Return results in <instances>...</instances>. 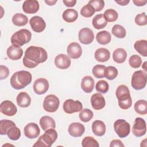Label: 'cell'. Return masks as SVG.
<instances>
[{"label":"cell","mask_w":147,"mask_h":147,"mask_svg":"<svg viewBox=\"0 0 147 147\" xmlns=\"http://www.w3.org/2000/svg\"><path fill=\"white\" fill-rule=\"evenodd\" d=\"M54 63L56 67L61 69H67L71 65V59L65 54H59L55 59Z\"/></svg>","instance_id":"2e32d148"},{"label":"cell","mask_w":147,"mask_h":147,"mask_svg":"<svg viewBox=\"0 0 147 147\" xmlns=\"http://www.w3.org/2000/svg\"><path fill=\"white\" fill-rule=\"evenodd\" d=\"M115 2H117L118 4H119L121 6H126L127 5L129 2V0H122V1H115Z\"/></svg>","instance_id":"816d5d0a"},{"label":"cell","mask_w":147,"mask_h":147,"mask_svg":"<svg viewBox=\"0 0 147 147\" xmlns=\"http://www.w3.org/2000/svg\"><path fill=\"white\" fill-rule=\"evenodd\" d=\"M95 12V9L90 4L84 5L80 10L81 15L86 18L91 17Z\"/></svg>","instance_id":"ab89813d"},{"label":"cell","mask_w":147,"mask_h":147,"mask_svg":"<svg viewBox=\"0 0 147 147\" xmlns=\"http://www.w3.org/2000/svg\"><path fill=\"white\" fill-rule=\"evenodd\" d=\"M96 90L102 94H106L109 88V84L104 80L98 81L95 86Z\"/></svg>","instance_id":"b9f144b4"},{"label":"cell","mask_w":147,"mask_h":147,"mask_svg":"<svg viewBox=\"0 0 147 147\" xmlns=\"http://www.w3.org/2000/svg\"><path fill=\"white\" fill-rule=\"evenodd\" d=\"M79 41L83 44H91L94 38L92 30L88 28H84L80 30L78 34Z\"/></svg>","instance_id":"8fae6325"},{"label":"cell","mask_w":147,"mask_h":147,"mask_svg":"<svg viewBox=\"0 0 147 147\" xmlns=\"http://www.w3.org/2000/svg\"><path fill=\"white\" fill-rule=\"evenodd\" d=\"M60 101L59 98L53 94L47 95L43 102L44 109L49 113H54L59 108Z\"/></svg>","instance_id":"ba28073f"},{"label":"cell","mask_w":147,"mask_h":147,"mask_svg":"<svg viewBox=\"0 0 147 147\" xmlns=\"http://www.w3.org/2000/svg\"><path fill=\"white\" fill-rule=\"evenodd\" d=\"M29 24L33 30L37 33H41L46 28L45 21L40 16H36L32 17L29 21Z\"/></svg>","instance_id":"4fadbf2b"},{"label":"cell","mask_w":147,"mask_h":147,"mask_svg":"<svg viewBox=\"0 0 147 147\" xmlns=\"http://www.w3.org/2000/svg\"><path fill=\"white\" fill-rule=\"evenodd\" d=\"M135 23L139 26L146 25L147 24V17L145 13H142L137 14L134 19Z\"/></svg>","instance_id":"f6af8a7d"},{"label":"cell","mask_w":147,"mask_h":147,"mask_svg":"<svg viewBox=\"0 0 147 147\" xmlns=\"http://www.w3.org/2000/svg\"><path fill=\"white\" fill-rule=\"evenodd\" d=\"M45 2L49 6H53L54 5L56 2L57 1H55V0H52V1H49V0H45Z\"/></svg>","instance_id":"f5cc1de1"},{"label":"cell","mask_w":147,"mask_h":147,"mask_svg":"<svg viewBox=\"0 0 147 147\" xmlns=\"http://www.w3.org/2000/svg\"><path fill=\"white\" fill-rule=\"evenodd\" d=\"M110 146L111 147H123L124 144L122 143V142L119 140H113L111 141Z\"/></svg>","instance_id":"c3c4849f"},{"label":"cell","mask_w":147,"mask_h":147,"mask_svg":"<svg viewBox=\"0 0 147 147\" xmlns=\"http://www.w3.org/2000/svg\"><path fill=\"white\" fill-rule=\"evenodd\" d=\"M94 80L90 76H85L82 79L81 87L86 93H90L94 87Z\"/></svg>","instance_id":"7402d4cb"},{"label":"cell","mask_w":147,"mask_h":147,"mask_svg":"<svg viewBox=\"0 0 147 147\" xmlns=\"http://www.w3.org/2000/svg\"><path fill=\"white\" fill-rule=\"evenodd\" d=\"M146 131V125L145 120L140 117L136 118L132 129L133 134L136 137H140L145 135Z\"/></svg>","instance_id":"30bf717a"},{"label":"cell","mask_w":147,"mask_h":147,"mask_svg":"<svg viewBox=\"0 0 147 147\" xmlns=\"http://www.w3.org/2000/svg\"><path fill=\"white\" fill-rule=\"evenodd\" d=\"M93 112L88 109H82L80 111L79 115L80 119L84 122H89L93 118Z\"/></svg>","instance_id":"f35d334b"},{"label":"cell","mask_w":147,"mask_h":147,"mask_svg":"<svg viewBox=\"0 0 147 147\" xmlns=\"http://www.w3.org/2000/svg\"><path fill=\"white\" fill-rule=\"evenodd\" d=\"M47 58V52L43 48L30 46L26 49L22 62L25 67L33 68L38 64L45 62Z\"/></svg>","instance_id":"6da1fadb"},{"label":"cell","mask_w":147,"mask_h":147,"mask_svg":"<svg viewBox=\"0 0 147 147\" xmlns=\"http://www.w3.org/2000/svg\"><path fill=\"white\" fill-rule=\"evenodd\" d=\"M91 104L92 108L99 110L103 109L106 105V101L103 96L100 93H95L91 97Z\"/></svg>","instance_id":"ac0fdd59"},{"label":"cell","mask_w":147,"mask_h":147,"mask_svg":"<svg viewBox=\"0 0 147 147\" xmlns=\"http://www.w3.org/2000/svg\"><path fill=\"white\" fill-rule=\"evenodd\" d=\"M39 123L41 129L44 131L49 129H55L56 127L55 120L48 115L42 117L40 119Z\"/></svg>","instance_id":"d4e9b609"},{"label":"cell","mask_w":147,"mask_h":147,"mask_svg":"<svg viewBox=\"0 0 147 147\" xmlns=\"http://www.w3.org/2000/svg\"><path fill=\"white\" fill-rule=\"evenodd\" d=\"M114 129L117 134L120 138L127 137L130 132V125L125 120L117 119L114 123Z\"/></svg>","instance_id":"52a82bcc"},{"label":"cell","mask_w":147,"mask_h":147,"mask_svg":"<svg viewBox=\"0 0 147 147\" xmlns=\"http://www.w3.org/2000/svg\"><path fill=\"white\" fill-rule=\"evenodd\" d=\"M49 82L45 78H38L33 84V90L36 94L42 95L45 94L49 88Z\"/></svg>","instance_id":"5bb4252c"},{"label":"cell","mask_w":147,"mask_h":147,"mask_svg":"<svg viewBox=\"0 0 147 147\" xmlns=\"http://www.w3.org/2000/svg\"><path fill=\"white\" fill-rule=\"evenodd\" d=\"M88 4L93 6L95 11L102 10L105 6V2L103 0H91L88 2Z\"/></svg>","instance_id":"bcb514c9"},{"label":"cell","mask_w":147,"mask_h":147,"mask_svg":"<svg viewBox=\"0 0 147 147\" xmlns=\"http://www.w3.org/2000/svg\"><path fill=\"white\" fill-rule=\"evenodd\" d=\"M127 53L126 51L121 48L116 49L113 53V58L115 62L121 64L123 63L126 59Z\"/></svg>","instance_id":"83f0119b"},{"label":"cell","mask_w":147,"mask_h":147,"mask_svg":"<svg viewBox=\"0 0 147 147\" xmlns=\"http://www.w3.org/2000/svg\"><path fill=\"white\" fill-rule=\"evenodd\" d=\"M7 57L12 60H17L21 58L23 55V51L20 47L10 45L6 51Z\"/></svg>","instance_id":"44dd1931"},{"label":"cell","mask_w":147,"mask_h":147,"mask_svg":"<svg viewBox=\"0 0 147 147\" xmlns=\"http://www.w3.org/2000/svg\"><path fill=\"white\" fill-rule=\"evenodd\" d=\"M146 73L142 70L135 71L132 75L131 85L132 87L136 90H139L144 88L146 84Z\"/></svg>","instance_id":"8992f818"},{"label":"cell","mask_w":147,"mask_h":147,"mask_svg":"<svg viewBox=\"0 0 147 147\" xmlns=\"http://www.w3.org/2000/svg\"><path fill=\"white\" fill-rule=\"evenodd\" d=\"M136 51L141 55L147 56V41L146 40H140L136 41L134 44Z\"/></svg>","instance_id":"f546056e"},{"label":"cell","mask_w":147,"mask_h":147,"mask_svg":"<svg viewBox=\"0 0 147 147\" xmlns=\"http://www.w3.org/2000/svg\"><path fill=\"white\" fill-rule=\"evenodd\" d=\"M31 103V98L25 92H21L17 96V103L21 107H27Z\"/></svg>","instance_id":"484cf974"},{"label":"cell","mask_w":147,"mask_h":147,"mask_svg":"<svg viewBox=\"0 0 147 147\" xmlns=\"http://www.w3.org/2000/svg\"><path fill=\"white\" fill-rule=\"evenodd\" d=\"M136 112L141 115H145L147 113V102L145 100H139L134 104Z\"/></svg>","instance_id":"d6a6232c"},{"label":"cell","mask_w":147,"mask_h":147,"mask_svg":"<svg viewBox=\"0 0 147 147\" xmlns=\"http://www.w3.org/2000/svg\"><path fill=\"white\" fill-rule=\"evenodd\" d=\"M111 32L115 37L119 38H124L126 34L125 29L122 25L118 24H116L113 26Z\"/></svg>","instance_id":"e575fe53"},{"label":"cell","mask_w":147,"mask_h":147,"mask_svg":"<svg viewBox=\"0 0 147 147\" xmlns=\"http://www.w3.org/2000/svg\"><path fill=\"white\" fill-rule=\"evenodd\" d=\"M103 16L107 22H112L115 21L117 20L118 17V14L114 9H109L104 12Z\"/></svg>","instance_id":"8d00e7d4"},{"label":"cell","mask_w":147,"mask_h":147,"mask_svg":"<svg viewBox=\"0 0 147 147\" xmlns=\"http://www.w3.org/2000/svg\"><path fill=\"white\" fill-rule=\"evenodd\" d=\"M92 130L95 136H102L106 133V125L103 121L95 120L92 124Z\"/></svg>","instance_id":"603a6c76"},{"label":"cell","mask_w":147,"mask_h":147,"mask_svg":"<svg viewBox=\"0 0 147 147\" xmlns=\"http://www.w3.org/2000/svg\"><path fill=\"white\" fill-rule=\"evenodd\" d=\"M32 38L31 32L26 29H22L16 32L11 37L12 45L17 47L23 46L28 43Z\"/></svg>","instance_id":"5b68a950"},{"label":"cell","mask_w":147,"mask_h":147,"mask_svg":"<svg viewBox=\"0 0 147 147\" xmlns=\"http://www.w3.org/2000/svg\"><path fill=\"white\" fill-rule=\"evenodd\" d=\"M63 2L67 7H73L75 5L76 3V0H69V1L63 0Z\"/></svg>","instance_id":"681fc988"},{"label":"cell","mask_w":147,"mask_h":147,"mask_svg":"<svg viewBox=\"0 0 147 147\" xmlns=\"http://www.w3.org/2000/svg\"><path fill=\"white\" fill-rule=\"evenodd\" d=\"M118 73V70L115 67L108 66L104 70V77L109 80H113L117 76Z\"/></svg>","instance_id":"d590c367"},{"label":"cell","mask_w":147,"mask_h":147,"mask_svg":"<svg viewBox=\"0 0 147 147\" xmlns=\"http://www.w3.org/2000/svg\"><path fill=\"white\" fill-rule=\"evenodd\" d=\"M24 131L25 136L30 139L37 138L40 133L38 126L33 122L27 124L25 126Z\"/></svg>","instance_id":"9a60e30c"},{"label":"cell","mask_w":147,"mask_h":147,"mask_svg":"<svg viewBox=\"0 0 147 147\" xmlns=\"http://www.w3.org/2000/svg\"><path fill=\"white\" fill-rule=\"evenodd\" d=\"M133 2L134 3V5L136 6H144L147 1H139V0H133Z\"/></svg>","instance_id":"f907efd6"},{"label":"cell","mask_w":147,"mask_h":147,"mask_svg":"<svg viewBox=\"0 0 147 147\" xmlns=\"http://www.w3.org/2000/svg\"><path fill=\"white\" fill-rule=\"evenodd\" d=\"M95 59L99 62H105L109 60L110 53L107 49L105 48H100L96 49L94 54Z\"/></svg>","instance_id":"cb8c5ba5"},{"label":"cell","mask_w":147,"mask_h":147,"mask_svg":"<svg viewBox=\"0 0 147 147\" xmlns=\"http://www.w3.org/2000/svg\"><path fill=\"white\" fill-rule=\"evenodd\" d=\"M106 67L103 65H95L92 70V74L96 78H103L104 77V70Z\"/></svg>","instance_id":"7bdbcfd3"},{"label":"cell","mask_w":147,"mask_h":147,"mask_svg":"<svg viewBox=\"0 0 147 147\" xmlns=\"http://www.w3.org/2000/svg\"><path fill=\"white\" fill-rule=\"evenodd\" d=\"M67 52L69 57L73 59L79 58L82 54V49L80 45L75 42H71L68 45Z\"/></svg>","instance_id":"e0dca14e"},{"label":"cell","mask_w":147,"mask_h":147,"mask_svg":"<svg viewBox=\"0 0 147 147\" xmlns=\"http://www.w3.org/2000/svg\"><path fill=\"white\" fill-rule=\"evenodd\" d=\"M82 145L83 147H99V145L98 141L92 137H85L82 142Z\"/></svg>","instance_id":"60d3db41"},{"label":"cell","mask_w":147,"mask_h":147,"mask_svg":"<svg viewBox=\"0 0 147 147\" xmlns=\"http://www.w3.org/2000/svg\"><path fill=\"white\" fill-rule=\"evenodd\" d=\"M0 111L6 116H13L17 112L16 105L10 100H4L0 105Z\"/></svg>","instance_id":"7c38bea8"},{"label":"cell","mask_w":147,"mask_h":147,"mask_svg":"<svg viewBox=\"0 0 147 147\" xmlns=\"http://www.w3.org/2000/svg\"><path fill=\"white\" fill-rule=\"evenodd\" d=\"M68 131L71 136L74 137H79L84 133L85 127L81 123L73 122L69 125Z\"/></svg>","instance_id":"d6986e66"},{"label":"cell","mask_w":147,"mask_h":147,"mask_svg":"<svg viewBox=\"0 0 147 147\" xmlns=\"http://www.w3.org/2000/svg\"><path fill=\"white\" fill-rule=\"evenodd\" d=\"M39 3L36 0L25 1L22 5L23 11L28 14H34L39 10Z\"/></svg>","instance_id":"ffe728a7"},{"label":"cell","mask_w":147,"mask_h":147,"mask_svg":"<svg viewBox=\"0 0 147 147\" xmlns=\"http://www.w3.org/2000/svg\"><path fill=\"white\" fill-rule=\"evenodd\" d=\"M57 138V131L54 129H49L41 136L36 142L33 145L34 147H50L56 141Z\"/></svg>","instance_id":"277c9868"},{"label":"cell","mask_w":147,"mask_h":147,"mask_svg":"<svg viewBox=\"0 0 147 147\" xmlns=\"http://www.w3.org/2000/svg\"><path fill=\"white\" fill-rule=\"evenodd\" d=\"M31 74L26 71H20L15 72L10 79L11 87L16 90H20L29 85L32 81Z\"/></svg>","instance_id":"7a4b0ae2"},{"label":"cell","mask_w":147,"mask_h":147,"mask_svg":"<svg viewBox=\"0 0 147 147\" xmlns=\"http://www.w3.org/2000/svg\"><path fill=\"white\" fill-rule=\"evenodd\" d=\"M12 22L16 26H22L28 24V18L22 13H16L12 17Z\"/></svg>","instance_id":"1f68e13d"},{"label":"cell","mask_w":147,"mask_h":147,"mask_svg":"<svg viewBox=\"0 0 147 147\" xmlns=\"http://www.w3.org/2000/svg\"><path fill=\"white\" fill-rule=\"evenodd\" d=\"M142 68L145 71V72L147 71V68H146V61H145L142 65Z\"/></svg>","instance_id":"db71d44e"},{"label":"cell","mask_w":147,"mask_h":147,"mask_svg":"<svg viewBox=\"0 0 147 147\" xmlns=\"http://www.w3.org/2000/svg\"><path fill=\"white\" fill-rule=\"evenodd\" d=\"M130 65L134 68H139L142 64L141 58L137 55H132L129 60Z\"/></svg>","instance_id":"ee69618b"},{"label":"cell","mask_w":147,"mask_h":147,"mask_svg":"<svg viewBox=\"0 0 147 147\" xmlns=\"http://www.w3.org/2000/svg\"><path fill=\"white\" fill-rule=\"evenodd\" d=\"M63 20L67 22H73L78 18V13L73 9H67L64 11L62 15Z\"/></svg>","instance_id":"4316f807"},{"label":"cell","mask_w":147,"mask_h":147,"mask_svg":"<svg viewBox=\"0 0 147 147\" xmlns=\"http://www.w3.org/2000/svg\"><path fill=\"white\" fill-rule=\"evenodd\" d=\"M92 25L96 29L104 28L107 24V22L105 20L103 14H99L96 15L92 19Z\"/></svg>","instance_id":"4dcf8cb0"},{"label":"cell","mask_w":147,"mask_h":147,"mask_svg":"<svg viewBox=\"0 0 147 147\" xmlns=\"http://www.w3.org/2000/svg\"><path fill=\"white\" fill-rule=\"evenodd\" d=\"M7 135L8 137L11 140H17L21 137V131L18 127L15 126H11L7 131Z\"/></svg>","instance_id":"74e56055"},{"label":"cell","mask_w":147,"mask_h":147,"mask_svg":"<svg viewBox=\"0 0 147 147\" xmlns=\"http://www.w3.org/2000/svg\"><path fill=\"white\" fill-rule=\"evenodd\" d=\"M111 34L106 30L99 32L96 34V41L100 44H102V45L107 44L111 41Z\"/></svg>","instance_id":"f1b7e54d"},{"label":"cell","mask_w":147,"mask_h":147,"mask_svg":"<svg viewBox=\"0 0 147 147\" xmlns=\"http://www.w3.org/2000/svg\"><path fill=\"white\" fill-rule=\"evenodd\" d=\"M9 74V70L8 68L5 65H1L0 66V79L3 80L8 76Z\"/></svg>","instance_id":"7dc6e473"},{"label":"cell","mask_w":147,"mask_h":147,"mask_svg":"<svg viewBox=\"0 0 147 147\" xmlns=\"http://www.w3.org/2000/svg\"><path fill=\"white\" fill-rule=\"evenodd\" d=\"M115 95L118 100V105L121 109L126 110L131 107L132 100L129 90L126 85H119L116 90Z\"/></svg>","instance_id":"3957f363"},{"label":"cell","mask_w":147,"mask_h":147,"mask_svg":"<svg viewBox=\"0 0 147 147\" xmlns=\"http://www.w3.org/2000/svg\"><path fill=\"white\" fill-rule=\"evenodd\" d=\"M15 123L10 120L2 119L0 121V134L1 135L7 134L8 130L13 126H15Z\"/></svg>","instance_id":"836d02e7"},{"label":"cell","mask_w":147,"mask_h":147,"mask_svg":"<svg viewBox=\"0 0 147 147\" xmlns=\"http://www.w3.org/2000/svg\"><path fill=\"white\" fill-rule=\"evenodd\" d=\"M63 108L65 113L70 114L80 111L83 109V105L79 100L68 99L64 102Z\"/></svg>","instance_id":"9c48e42d"}]
</instances>
